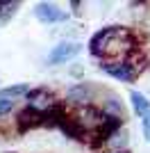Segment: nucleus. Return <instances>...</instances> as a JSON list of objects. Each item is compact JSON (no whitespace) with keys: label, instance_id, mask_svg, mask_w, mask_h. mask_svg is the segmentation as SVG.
Returning <instances> with one entry per match:
<instances>
[{"label":"nucleus","instance_id":"nucleus-5","mask_svg":"<svg viewBox=\"0 0 150 153\" xmlns=\"http://www.w3.org/2000/svg\"><path fill=\"white\" fill-rule=\"evenodd\" d=\"M66 103H68V105H77V108L93 105V87L87 85V82H77L75 87L68 89V94H66Z\"/></svg>","mask_w":150,"mask_h":153},{"label":"nucleus","instance_id":"nucleus-3","mask_svg":"<svg viewBox=\"0 0 150 153\" xmlns=\"http://www.w3.org/2000/svg\"><path fill=\"white\" fill-rule=\"evenodd\" d=\"M100 69L105 71L107 76L116 78V80H123V82H134L141 73V64L137 59H121V62H100Z\"/></svg>","mask_w":150,"mask_h":153},{"label":"nucleus","instance_id":"nucleus-1","mask_svg":"<svg viewBox=\"0 0 150 153\" xmlns=\"http://www.w3.org/2000/svg\"><path fill=\"white\" fill-rule=\"evenodd\" d=\"M89 51L100 62H121V59H132L137 44L134 34L123 25H109L98 30L89 41Z\"/></svg>","mask_w":150,"mask_h":153},{"label":"nucleus","instance_id":"nucleus-2","mask_svg":"<svg viewBox=\"0 0 150 153\" xmlns=\"http://www.w3.org/2000/svg\"><path fill=\"white\" fill-rule=\"evenodd\" d=\"M25 103H27V105H25L27 110H32V112L46 117V119L55 117L57 110H59V101H57V96L52 94L50 89H46V87L30 89V91H27V96H25Z\"/></svg>","mask_w":150,"mask_h":153},{"label":"nucleus","instance_id":"nucleus-8","mask_svg":"<svg viewBox=\"0 0 150 153\" xmlns=\"http://www.w3.org/2000/svg\"><path fill=\"white\" fill-rule=\"evenodd\" d=\"M27 91H30V87H27L25 82H18V85H9V87H5V89H0V96L12 98V101H18V98H23V96H27Z\"/></svg>","mask_w":150,"mask_h":153},{"label":"nucleus","instance_id":"nucleus-12","mask_svg":"<svg viewBox=\"0 0 150 153\" xmlns=\"http://www.w3.org/2000/svg\"><path fill=\"white\" fill-rule=\"evenodd\" d=\"M112 153H130V151H125V149H123V151H112Z\"/></svg>","mask_w":150,"mask_h":153},{"label":"nucleus","instance_id":"nucleus-4","mask_svg":"<svg viewBox=\"0 0 150 153\" xmlns=\"http://www.w3.org/2000/svg\"><path fill=\"white\" fill-rule=\"evenodd\" d=\"M82 53V46L77 41H59L57 46H52V51L48 53V64L55 66V64H64L75 59Z\"/></svg>","mask_w":150,"mask_h":153},{"label":"nucleus","instance_id":"nucleus-9","mask_svg":"<svg viewBox=\"0 0 150 153\" xmlns=\"http://www.w3.org/2000/svg\"><path fill=\"white\" fill-rule=\"evenodd\" d=\"M18 2L16 0H7V2H0V23H7V21L12 19L14 14H16V9H18Z\"/></svg>","mask_w":150,"mask_h":153},{"label":"nucleus","instance_id":"nucleus-7","mask_svg":"<svg viewBox=\"0 0 150 153\" xmlns=\"http://www.w3.org/2000/svg\"><path fill=\"white\" fill-rule=\"evenodd\" d=\"M130 101H132V110H134V114H137V117H146L150 112V101L141 94V91H132Z\"/></svg>","mask_w":150,"mask_h":153},{"label":"nucleus","instance_id":"nucleus-6","mask_svg":"<svg viewBox=\"0 0 150 153\" xmlns=\"http://www.w3.org/2000/svg\"><path fill=\"white\" fill-rule=\"evenodd\" d=\"M34 16H37L39 21H43V23H59V21L68 19L59 7L50 5V2H39V5L34 7Z\"/></svg>","mask_w":150,"mask_h":153},{"label":"nucleus","instance_id":"nucleus-11","mask_svg":"<svg viewBox=\"0 0 150 153\" xmlns=\"http://www.w3.org/2000/svg\"><path fill=\"white\" fill-rule=\"evenodd\" d=\"M141 128H143V137L146 142H150V112L146 117H141Z\"/></svg>","mask_w":150,"mask_h":153},{"label":"nucleus","instance_id":"nucleus-10","mask_svg":"<svg viewBox=\"0 0 150 153\" xmlns=\"http://www.w3.org/2000/svg\"><path fill=\"white\" fill-rule=\"evenodd\" d=\"M14 108H16V101H12V98H5V96H0V117L9 114Z\"/></svg>","mask_w":150,"mask_h":153}]
</instances>
